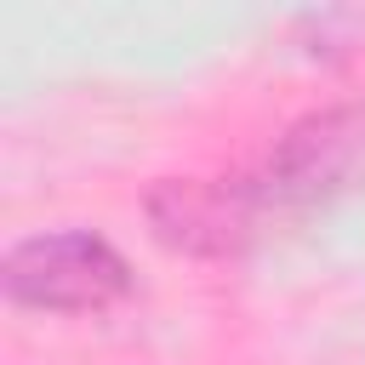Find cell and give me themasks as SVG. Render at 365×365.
<instances>
[{"instance_id":"6da1fadb","label":"cell","mask_w":365,"mask_h":365,"mask_svg":"<svg viewBox=\"0 0 365 365\" xmlns=\"http://www.w3.org/2000/svg\"><path fill=\"white\" fill-rule=\"evenodd\" d=\"M0 285L17 308H40V314H97L108 302H120L131 291V268L125 257L86 234V228H68V234H34V240H17L6 251V268H0Z\"/></svg>"},{"instance_id":"7a4b0ae2","label":"cell","mask_w":365,"mask_h":365,"mask_svg":"<svg viewBox=\"0 0 365 365\" xmlns=\"http://www.w3.org/2000/svg\"><path fill=\"white\" fill-rule=\"evenodd\" d=\"M354 177H365V103L297 120L274 143L251 194H257L262 211L268 205L279 211V205H314V200L348 188Z\"/></svg>"},{"instance_id":"3957f363","label":"cell","mask_w":365,"mask_h":365,"mask_svg":"<svg viewBox=\"0 0 365 365\" xmlns=\"http://www.w3.org/2000/svg\"><path fill=\"white\" fill-rule=\"evenodd\" d=\"M262 205L251 194V182H194V177H177V182H160L148 194V222L165 245L177 251H194V257H222V251H240V240L257 228Z\"/></svg>"}]
</instances>
